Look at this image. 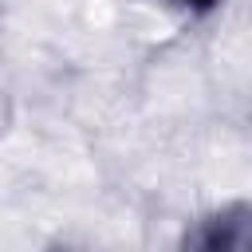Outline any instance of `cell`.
Returning <instances> with one entry per match:
<instances>
[{
  "instance_id": "1",
  "label": "cell",
  "mask_w": 252,
  "mask_h": 252,
  "mask_svg": "<svg viewBox=\"0 0 252 252\" xmlns=\"http://www.w3.org/2000/svg\"><path fill=\"white\" fill-rule=\"evenodd\" d=\"M185 252H252V209L228 205L197 220L185 236Z\"/></svg>"
},
{
  "instance_id": "2",
  "label": "cell",
  "mask_w": 252,
  "mask_h": 252,
  "mask_svg": "<svg viewBox=\"0 0 252 252\" xmlns=\"http://www.w3.org/2000/svg\"><path fill=\"white\" fill-rule=\"evenodd\" d=\"M177 4H185V8H193V12H213L220 0H177Z\"/></svg>"
}]
</instances>
